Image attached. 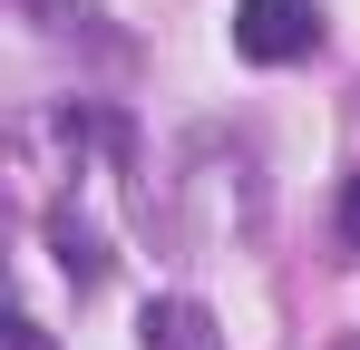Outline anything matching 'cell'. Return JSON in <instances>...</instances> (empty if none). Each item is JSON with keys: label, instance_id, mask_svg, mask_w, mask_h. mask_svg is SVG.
Returning <instances> with one entry per match:
<instances>
[{"label": "cell", "instance_id": "obj_5", "mask_svg": "<svg viewBox=\"0 0 360 350\" xmlns=\"http://www.w3.org/2000/svg\"><path fill=\"white\" fill-rule=\"evenodd\" d=\"M10 350H49V331L39 321H10Z\"/></svg>", "mask_w": 360, "mask_h": 350}, {"label": "cell", "instance_id": "obj_1", "mask_svg": "<svg viewBox=\"0 0 360 350\" xmlns=\"http://www.w3.org/2000/svg\"><path fill=\"white\" fill-rule=\"evenodd\" d=\"M234 49L283 68V58H311L321 49V10L311 0H234Z\"/></svg>", "mask_w": 360, "mask_h": 350}, {"label": "cell", "instance_id": "obj_4", "mask_svg": "<svg viewBox=\"0 0 360 350\" xmlns=\"http://www.w3.org/2000/svg\"><path fill=\"white\" fill-rule=\"evenodd\" d=\"M341 243H351V253H360V175H351V185H341Z\"/></svg>", "mask_w": 360, "mask_h": 350}, {"label": "cell", "instance_id": "obj_2", "mask_svg": "<svg viewBox=\"0 0 360 350\" xmlns=\"http://www.w3.org/2000/svg\"><path fill=\"white\" fill-rule=\"evenodd\" d=\"M146 350H224L205 302H146Z\"/></svg>", "mask_w": 360, "mask_h": 350}, {"label": "cell", "instance_id": "obj_3", "mask_svg": "<svg viewBox=\"0 0 360 350\" xmlns=\"http://www.w3.org/2000/svg\"><path fill=\"white\" fill-rule=\"evenodd\" d=\"M59 263H68V283H98V273H108V253L78 233V214H59Z\"/></svg>", "mask_w": 360, "mask_h": 350}]
</instances>
